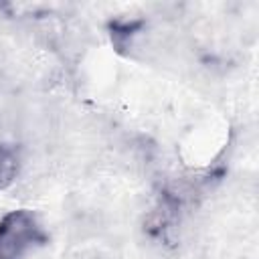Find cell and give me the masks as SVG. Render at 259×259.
I'll return each mask as SVG.
<instances>
[{"mask_svg":"<svg viewBox=\"0 0 259 259\" xmlns=\"http://www.w3.org/2000/svg\"><path fill=\"white\" fill-rule=\"evenodd\" d=\"M45 239L32 210L16 208L0 219V259H22L30 249L42 245Z\"/></svg>","mask_w":259,"mask_h":259,"instance_id":"obj_1","label":"cell"},{"mask_svg":"<svg viewBox=\"0 0 259 259\" xmlns=\"http://www.w3.org/2000/svg\"><path fill=\"white\" fill-rule=\"evenodd\" d=\"M20 172V156L14 146L0 142V190L8 188Z\"/></svg>","mask_w":259,"mask_h":259,"instance_id":"obj_2","label":"cell"}]
</instances>
